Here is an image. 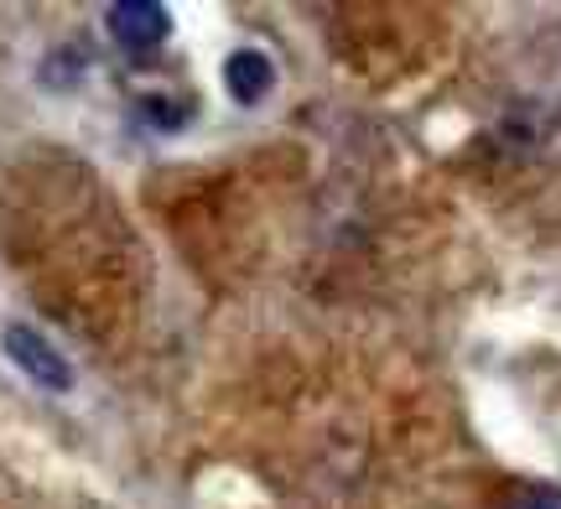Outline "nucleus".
Wrapping results in <instances>:
<instances>
[{
    "label": "nucleus",
    "instance_id": "f257e3e1",
    "mask_svg": "<svg viewBox=\"0 0 561 509\" xmlns=\"http://www.w3.org/2000/svg\"><path fill=\"white\" fill-rule=\"evenodd\" d=\"M0 348H5V359L32 380V385L53 390V395H62V390H73V369H68V359H62L58 348L42 338L37 327L26 323H11L5 333H0Z\"/></svg>",
    "mask_w": 561,
    "mask_h": 509
},
{
    "label": "nucleus",
    "instance_id": "7ed1b4c3",
    "mask_svg": "<svg viewBox=\"0 0 561 509\" xmlns=\"http://www.w3.org/2000/svg\"><path fill=\"white\" fill-rule=\"evenodd\" d=\"M271 83H276V62L265 58L261 47H240L224 62V89H229L234 104H261L271 94Z\"/></svg>",
    "mask_w": 561,
    "mask_h": 509
},
{
    "label": "nucleus",
    "instance_id": "20e7f679",
    "mask_svg": "<svg viewBox=\"0 0 561 509\" xmlns=\"http://www.w3.org/2000/svg\"><path fill=\"white\" fill-rule=\"evenodd\" d=\"M504 509H561V489H546V484H536V489L510 494V505H504Z\"/></svg>",
    "mask_w": 561,
    "mask_h": 509
},
{
    "label": "nucleus",
    "instance_id": "f03ea898",
    "mask_svg": "<svg viewBox=\"0 0 561 509\" xmlns=\"http://www.w3.org/2000/svg\"><path fill=\"white\" fill-rule=\"evenodd\" d=\"M104 21H110V37L121 42L125 53H151L172 37V11L157 0H115L104 11Z\"/></svg>",
    "mask_w": 561,
    "mask_h": 509
}]
</instances>
